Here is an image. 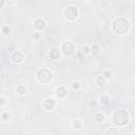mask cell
I'll use <instances>...</instances> for the list:
<instances>
[{"mask_svg": "<svg viewBox=\"0 0 135 135\" xmlns=\"http://www.w3.org/2000/svg\"><path fill=\"white\" fill-rule=\"evenodd\" d=\"M112 30L117 35H124L130 30V22L124 17H117L112 22Z\"/></svg>", "mask_w": 135, "mask_h": 135, "instance_id": "obj_1", "label": "cell"}, {"mask_svg": "<svg viewBox=\"0 0 135 135\" xmlns=\"http://www.w3.org/2000/svg\"><path fill=\"white\" fill-rule=\"evenodd\" d=\"M113 121L118 127L127 126L130 121V115L126 110L118 109L113 113Z\"/></svg>", "mask_w": 135, "mask_h": 135, "instance_id": "obj_2", "label": "cell"}, {"mask_svg": "<svg viewBox=\"0 0 135 135\" xmlns=\"http://www.w3.org/2000/svg\"><path fill=\"white\" fill-rule=\"evenodd\" d=\"M53 78V73L46 68H42L37 72V79L41 83H49Z\"/></svg>", "mask_w": 135, "mask_h": 135, "instance_id": "obj_3", "label": "cell"}, {"mask_svg": "<svg viewBox=\"0 0 135 135\" xmlns=\"http://www.w3.org/2000/svg\"><path fill=\"white\" fill-rule=\"evenodd\" d=\"M63 15H64V17H65L66 20L74 21L78 17V9H77V7H75L73 5L66 6L64 8V11H63Z\"/></svg>", "mask_w": 135, "mask_h": 135, "instance_id": "obj_4", "label": "cell"}, {"mask_svg": "<svg viewBox=\"0 0 135 135\" xmlns=\"http://www.w3.org/2000/svg\"><path fill=\"white\" fill-rule=\"evenodd\" d=\"M75 50H76V46L72 41H66L61 46V52L65 56H72L75 53Z\"/></svg>", "mask_w": 135, "mask_h": 135, "instance_id": "obj_5", "label": "cell"}, {"mask_svg": "<svg viewBox=\"0 0 135 135\" xmlns=\"http://www.w3.org/2000/svg\"><path fill=\"white\" fill-rule=\"evenodd\" d=\"M11 59L14 63H21L24 59V55L20 51H14L11 55Z\"/></svg>", "mask_w": 135, "mask_h": 135, "instance_id": "obj_6", "label": "cell"}, {"mask_svg": "<svg viewBox=\"0 0 135 135\" xmlns=\"http://www.w3.org/2000/svg\"><path fill=\"white\" fill-rule=\"evenodd\" d=\"M42 104H43V108L45 110H53L55 108V105H56V101H55L54 98L49 97V98L44 99V101H43Z\"/></svg>", "mask_w": 135, "mask_h": 135, "instance_id": "obj_7", "label": "cell"}, {"mask_svg": "<svg viewBox=\"0 0 135 135\" xmlns=\"http://www.w3.org/2000/svg\"><path fill=\"white\" fill-rule=\"evenodd\" d=\"M34 26H35L36 30H38V31H42V30L45 28V21H44L43 19H41V18H38V19L35 20V22H34Z\"/></svg>", "mask_w": 135, "mask_h": 135, "instance_id": "obj_8", "label": "cell"}, {"mask_svg": "<svg viewBox=\"0 0 135 135\" xmlns=\"http://www.w3.org/2000/svg\"><path fill=\"white\" fill-rule=\"evenodd\" d=\"M60 56H61V50H59V49H57V47H53V49L51 50V52H50V57H51L52 59L57 60V59L60 58Z\"/></svg>", "mask_w": 135, "mask_h": 135, "instance_id": "obj_9", "label": "cell"}, {"mask_svg": "<svg viewBox=\"0 0 135 135\" xmlns=\"http://www.w3.org/2000/svg\"><path fill=\"white\" fill-rule=\"evenodd\" d=\"M66 94H68V91H66V89H65L64 86L60 85V86H58V88L56 89V95H57L59 98H63V97H65Z\"/></svg>", "mask_w": 135, "mask_h": 135, "instance_id": "obj_10", "label": "cell"}, {"mask_svg": "<svg viewBox=\"0 0 135 135\" xmlns=\"http://www.w3.org/2000/svg\"><path fill=\"white\" fill-rule=\"evenodd\" d=\"M81 127H82V122H81V120H79V119H74V120L72 121V128H73V129H75V130H79Z\"/></svg>", "mask_w": 135, "mask_h": 135, "instance_id": "obj_11", "label": "cell"}, {"mask_svg": "<svg viewBox=\"0 0 135 135\" xmlns=\"http://www.w3.org/2000/svg\"><path fill=\"white\" fill-rule=\"evenodd\" d=\"M91 53L94 55V56H97L99 53H100V46L99 44H93V46L91 47Z\"/></svg>", "mask_w": 135, "mask_h": 135, "instance_id": "obj_12", "label": "cell"}, {"mask_svg": "<svg viewBox=\"0 0 135 135\" xmlns=\"http://www.w3.org/2000/svg\"><path fill=\"white\" fill-rule=\"evenodd\" d=\"M104 83H105V77L103 75H100L96 78V84L98 86H102V85H104Z\"/></svg>", "mask_w": 135, "mask_h": 135, "instance_id": "obj_13", "label": "cell"}, {"mask_svg": "<svg viewBox=\"0 0 135 135\" xmlns=\"http://www.w3.org/2000/svg\"><path fill=\"white\" fill-rule=\"evenodd\" d=\"M16 92H17L19 95H24V94L26 93V88H25V85L19 84V85L16 88Z\"/></svg>", "mask_w": 135, "mask_h": 135, "instance_id": "obj_14", "label": "cell"}, {"mask_svg": "<svg viewBox=\"0 0 135 135\" xmlns=\"http://www.w3.org/2000/svg\"><path fill=\"white\" fill-rule=\"evenodd\" d=\"M94 120H95L96 122H98V123L102 122V121L104 120V116H103V114H101V113H96V114L94 115Z\"/></svg>", "mask_w": 135, "mask_h": 135, "instance_id": "obj_15", "label": "cell"}, {"mask_svg": "<svg viewBox=\"0 0 135 135\" xmlns=\"http://www.w3.org/2000/svg\"><path fill=\"white\" fill-rule=\"evenodd\" d=\"M99 101H100L102 104H108L109 101H110V98H109L108 95H101V96L99 97Z\"/></svg>", "mask_w": 135, "mask_h": 135, "instance_id": "obj_16", "label": "cell"}, {"mask_svg": "<svg viewBox=\"0 0 135 135\" xmlns=\"http://www.w3.org/2000/svg\"><path fill=\"white\" fill-rule=\"evenodd\" d=\"M104 133L105 134H118L119 133V131L117 130V129H108V130H105L104 131Z\"/></svg>", "mask_w": 135, "mask_h": 135, "instance_id": "obj_17", "label": "cell"}, {"mask_svg": "<svg viewBox=\"0 0 135 135\" xmlns=\"http://www.w3.org/2000/svg\"><path fill=\"white\" fill-rule=\"evenodd\" d=\"M72 86H73V89H74V90H78V89H80L81 83H80L79 81H74V82L72 83Z\"/></svg>", "mask_w": 135, "mask_h": 135, "instance_id": "obj_18", "label": "cell"}, {"mask_svg": "<svg viewBox=\"0 0 135 135\" xmlns=\"http://www.w3.org/2000/svg\"><path fill=\"white\" fill-rule=\"evenodd\" d=\"M2 33H3V34H8V33H11V27H9L8 25L3 26V27H2Z\"/></svg>", "mask_w": 135, "mask_h": 135, "instance_id": "obj_19", "label": "cell"}, {"mask_svg": "<svg viewBox=\"0 0 135 135\" xmlns=\"http://www.w3.org/2000/svg\"><path fill=\"white\" fill-rule=\"evenodd\" d=\"M1 118H2L3 121H7V120H8V114H7V113H2Z\"/></svg>", "mask_w": 135, "mask_h": 135, "instance_id": "obj_20", "label": "cell"}, {"mask_svg": "<svg viewBox=\"0 0 135 135\" xmlns=\"http://www.w3.org/2000/svg\"><path fill=\"white\" fill-rule=\"evenodd\" d=\"M103 76L105 77V79H107V78L109 79V78H111V76H112V74H111V72H109V71H105V72L103 73Z\"/></svg>", "mask_w": 135, "mask_h": 135, "instance_id": "obj_21", "label": "cell"}, {"mask_svg": "<svg viewBox=\"0 0 135 135\" xmlns=\"http://www.w3.org/2000/svg\"><path fill=\"white\" fill-rule=\"evenodd\" d=\"M0 100H1V102H0V105H1V107H3V105L5 104V102H6V101H5V98H4L3 96H1Z\"/></svg>", "mask_w": 135, "mask_h": 135, "instance_id": "obj_22", "label": "cell"}, {"mask_svg": "<svg viewBox=\"0 0 135 135\" xmlns=\"http://www.w3.org/2000/svg\"><path fill=\"white\" fill-rule=\"evenodd\" d=\"M83 52H84V53H90V52H91V49H90L88 45H85V46L83 47Z\"/></svg>", "mask_w": 135, "mask_h": 135, "instance_id": "obj_23", "label": "cell"}, {"mask_svg": "<svg viewBox=\"0 0 135 135\" xmlns=\"http://www.w3.org/2000/svg\"><path fill=\"white\" fill-rule=\"evenodd\" d=\"M4 2H5V0H1V4H0V6H1V7H3V6H4Z\"/></svg>", "mask_w": 135, "mask_h": 135, "instance_id": "obj_24", "label": "cell"}, {"mask_svg": "<svg viewBox=\"0 0 135 135\" xmlns=\"http://www.w3.org/2000/svg\"><path fill=\"white\" fill-rule=\"evenodd\" d=\"M39 37V33H35V38H38Z\"/></svg>", "mask_w": 135, "mask_h": 135, "instance_id": "obj_25", "label": "cell"}, {"mask_svg": "<svg viewBox=\"0 0 135 135\" xmlns=\"http://www.w3.org/2000/svg\"><path fill=\"white\" fill-rule=\"evenodd\" d=\"M85 1H89V0H85Z\"/></svg>", "mask_w": 135, "mask_h": 135, "instance_id": "obj_26", "label": "cell"}]
</instances>
